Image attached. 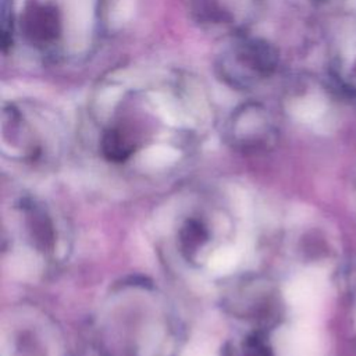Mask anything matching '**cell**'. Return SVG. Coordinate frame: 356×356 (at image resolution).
I'll list each match as a JSON object with an SVG mask.
<instances>
[{"label": "cell", "instance_id": "obj_1", "mask_svg": "<svg viewBox=\"0 0 356 356\" xmlns=\"http://www.w3.org/2000/svg\"><path fill=\"white\" fill-rule=\"evenodd\" d=\"M278 64L275 49L261 38L236 33L217 61L220 78L235 89L249 90L270 78Z\"/></svg>", "mask_w": 356, "mask_h": 356}, {"label": "cell", "instance_id": "obj_3", "mask_svg": "<svg viewBox=\"0 0 356 356\" xmlns=\"http://www.w3.org/2000/svg\"><path fill=\"white\" fill-rule=\"evenodd\" d=\"M196 22L211 31H236L241 26L239 6L242 0H189Z\"/></svg>", "mask_w": 356, "mask_h": 356}, {"label": "cell", "instance_id": "obj_2", "mask_svg": "<svg viewBox=\"0 0 356 356\" xmlns=\"http://www.w3.org/2000/svg\"><path fill=\"white\" fill-rule=\"evenodd\" d=\"M274 127L270 113L257 103H246L236 108L227 128L231 143L242 150H259L273 139Z\"/></svg>", "mask_w": 356, "mask_h": 356}, {"label": "cell", "instance_id": "obj_4", "mask_svg": "<svg viewBox=\"0 0 356 356\" xmlns=\"http://www.w3.org/2000/svg\"><path fill=\"white\" fill-rule=\"evenodd\" d=\"M102 153L110 161H125L135 149V142L127 131L121 128H110L107 129L100 142Z\"/></svg>", "mask_w": 356, "mask_h": 356}, {"label": "cell", "instance_id": "obj_5", "mask_svg": "<svg viewBox=\"0 0 356 356\" xmlns=\"http://www.w3.org/2000/svg\"><path fill=\"white\" fill-rule=\"evenodd\" d=\"M207 236H209V234H207V229L204 228V225L200 221L191 218L189 221H186V224L181 229V234H179L181 248L184 252L192 254L199 248H202V245L206 242Z\"/></svg>", "mask_w": 356, "mask_h": 356}, {"label": "cell", "instance_id": "obj_6", "mask_svg": "<svg viewBox=\"0 0 356 356\" xmlns=\"http://www.w3.org/2000/svg\"><path fill=\"white\" fill-rule=\"evenodd\" d=\"M243 356H273V355L270 348L264 342V339L254 335L246 341Z\"/></svg>", "mask_w": 356, "mask_h": 356}]
</instances>
